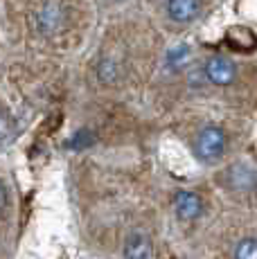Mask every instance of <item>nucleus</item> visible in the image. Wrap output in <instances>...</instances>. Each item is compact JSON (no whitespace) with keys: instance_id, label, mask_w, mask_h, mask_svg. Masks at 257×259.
Listing matches in <instances>:
<instances>
[{"instance_id":"1","label":"nucleus","mask_w":257,"mask_h":259,"mask_svg":"<svg viewBox=\"0 0 257 259\" xmlns=\"http://www.w3.org/2000/svg\"><path fill=\"white\" fill-rule=\"evenodd\" d=\"M226 151V133L219 126H205L196 138V156L203 162H215Z\"/></svg>"},{"instance_id":"2","label":"nucleus","mask_w":257,"mask_h":259,"mask_svg":"<svg viewBox=\"0 0 257 259\" xmlns=\"http://www.w3.org/2000/svg\"><path fill=\"white\" fill-rule=\"evenodd\" d=\"M66 23V12L63 7L57 3V0H48L36 14V25H38V32L43 34H54L63 27Z\"/></svg>"},{"instance_id":"3","label":"nucleus","mask_w":257,"mask_h":259,"mask_svg":"<svg viewBox=\"0 0 257 259\" xmlns=\"http://www.w3.org/2000/svg\"><path fill=\"white\" fill-rule=\"evenodd\" d=\"M235 63L226 57H212L210 61L205 63V77L210 79L217 86H228V83L235 81Z\"/></svg>"},{"instance_id":"4","label":"nucleus","mask_w":257,"mask_h":259,"mask_svg":"<svg viewBox=\"0 0 257 259\" xmlns=\"http://www.w3.org/2000/svg\"><path fill=\"white\" fill-rule=\"evenodd\" d=\"M174 210H176V214H179L181 219L192 221V219H196L201 212H203V203H201L199 194L183 189V192H179L174 196Z\"/></svg>"},{"instance_id":"5","label":"nucleus","mask_w":257,"mask_h":259,"mask_svg":"<svg viewBox=\"0 0 257 259\" xmlns=\"http://www.w3.org/2000/svg\"><path fill=\"white\" fill-rule=\"evenodd\" d=\"M154 255V246L151 239L145 232H131L124 241V257L126 259H151Z\"/></svg>"},{"instance_id":"6","label":"nucleus","mask_w":257,"mask_h":259,"mask_svg":"<svg viewBox=\"0 0 257 259\" xmlns=\"http://www.w3.org/2000/svg\"><path fill=\"white\" fill-rule=\"evenodd\" d=\"M167 14L174 23H192L199 16V0H167Z\"/></svg>"},{"instance_id":"7","label":"nucleus","mask_w":257,"mask_h":259,"mask_svg":"<svg viewBox=\"0 0 257 259\" xmlns=\"http://www.w3.org/2000/svg\"><path fill=\"white\" fill-rule=\"evenodd\" d=\"M228 174H230V183L235 189H250V187H255V183H257V174L246 165L230 167Z\"/></svg>"},{"instance_id":"8","label":"nucleus","mask_w":257,"mask_h":259,"mask_svg":"<svg viewBox=\"0 0 257 259\" xmlns=\"http://www.w3.org/2000/svg\"><path fill=\"white\" fill-rule=\"evenodd\" d=\"M235 259H257V239H241L235 248Z\"/></svg>"},{"instance_id":"9","label":"nucleus","mask_w":257,"mask_h":259,"mask_svg":"<svg viewBox=\"0 0 257 259\" xmlns=\"http://www.w3.org/2000/svg\"><path fill=\"white\" fill-rule=\"evenodd\" d=\"M100 77H102V81H113V79H115V66H113V61H104L102 63Z\"/></svg>"},{"instance_id":"10","label":"nucleus","mask_w":257,"mask_h":259,"mask_svg":"<svg viewBox=\"0 0 257 259\" xmlns=\"http://www.w3.org/2000/svg\"><path fill=\"white\" fill-rule=\"evenodd\" d=\"M93 138H91V133H86V131H81V133H77V138L72 140V147H83V144H88Z\"/></svg>"}]
</instances>
